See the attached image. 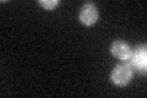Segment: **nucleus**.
Masks as SVG:
<instances>
[{"mask_svg":"<svg viewBox=\"0 0 147 98\" xmlns=\"http://www.w3.org/2000/svg\"><path fill=\"white\" fill-rule=\"evenodd\" d=\"M38 4L45 10H53L59 5V1L58 0H39Z\"/></svg>","mask_w":147,"mask_h":98,"instance_id":"obj_5","label":"nucleus"},{"mask_svg":"<svg viewBox=\"0 0 147 98\" xmlns=\"http://www.w3.org/2000/svg\"><path fill=\"white\" fill-rule=\"evenodd\" d=\"M131 52H132L131 47L123 41H115L110 44V53L115 58L123 60V62L130 60Z\"/></svg>","mask_w":147,"mask_h":98,"instance_id":"obj_3","label":"nucleus"},{"mask_svg":"<svg viewBox=\"0 0 147 98\" xmlns=\"http://www.w3.org/2000/svg\"><path fill=\"white\" fill-rule=\"evenodd\" d=\"M132 78V69L131 65L126 63H121L115 65V68L113 69L112 75H110V80L114 85L117 86H126Z\"/></svg>","mask_w":147,"mask_h":98,"instance_id":"obj_1","label":"nucleus"},{"mask_svg":"<svg viewBox=\"0 0 147 98\" xmlns=\"http://www.w3.org/2000/svg\"><path fill=\"white\" fill-rule=\"evenodd\" d=\"M131 64L132 66L139 69L140 71H146L147 66V52H146V45H139L131 52Z\"/></svg>","mask_w":147,"mask_h":98,"instance_id":"obj_4","label":"nucleus"},{"mask_svg":"<svg viewBox=\"0 0 147 98\" xmlns=\"http://www.w3.org/2000/svg\"><path fill=\"white\" fill-rule=\"evenodd\" d=\"M98 17H99V12H98V9L94 4L87 3L81 7L79 18H80V22L84 23L85 26L94 25V23L97 22Z\"/></svg>","mask_w":147,"mask_h":98,"instance_id":"obj_2","label":"nucleus"}]
</instances>
